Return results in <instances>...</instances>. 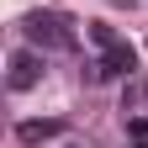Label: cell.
<instances>
[{"label": "cell", "instance_id": "cell-1", "mask_svg": "<svg viewBox=\"0 0 148 148\" xmlns=\"http://www.w3.org/2000/svg\"><path fill=\"white\" fill-rule=\"evenodd\" d=\"M21 32H27V42L42 48V53H74V27L58 11H32L21 21Z\"/></svg>", "mask_w": 148, "mask_h": 148}, {"label": "cell", "instance_id": "cell-2", "mask_svg": "<svg viewBox=\"0 0 148 148\" xmlns=\"http://www.w3.org/2000/svg\"><path fill=\"white\" fill-rule=\"evenodd\" d=\"M132 74H138V53L127 48V42L106 48L95 64H85V79H90V85H101V79H132Z\"/></svg>", "mask_w": 148, "mask_h": 148}, {"label": "cell", "instance_id": "cell-3", "mask_svg": "<svg viewBox=\"0 0 148 148\" xmlns=\"http://www.w3.org/2000/svg\"><path fill=\"white\" fill-rule=\"evenodd\" d=\"M5 69H11V74H5V85H11V90H32L37 79H42V53H32V48H16Z\"/></svg>", "mask_w": 148, "mask_h": 148}, {"label": "cell", "instance_id": "cell-4", "mask_svg": "<svg viewBox=\"0 0 148 148\" xmlns=\"http://www.w3.org/2000/svg\"><path fill=\"white\" fill-rule=\"evenodd\" d=\"M58 132H64L58 116H42V122H21V127H16V138H21L27 148H42L48 138H58Z\"/></svg>", "mask_w": 148, "mask_h": 148}, {"label": "cell", "instance_id": "cell-5", "mask_svg": "<svg viewBox=\"0 0 148 148\" xmlns=\"http://www.w3.org/2000/svg\"><path fill=\"white\" fill-rule=\"evenodd\" d=\"M122 111L127 116H148V79L143 74H132V79L122 85Z\"/></svg>", "mask_w": 148, "mask_h": 148}, {"label": "cell", "instance_id": "cell-6", "mask_svg": "<svg viewBox=\"0 0 148 148\" xmlns=\"http://www.w3.org/2000/svg\"><path fill=\"white\" fill-rule=\"evenodd\" d=\"M90 42H95V48L106 53V48H116V42H122V37H116V32H111L106 21H95V27H90Z\"/></svg>", "mask_w": 148, "mask_h": 148}, {"label": "cell", "instance_id": "cell-7", "mask_svg": "<svg viewBox=\"0 0 148 148\" xmlns=\"http://www.w3.org/2000/svg\"><path fill=\"white\" fill-rule=\"evenodd\" d=\"M132 148H148V138H132Z\"/></svg>", "mask_w": 148, "mask_h": 148}]
</instances>
